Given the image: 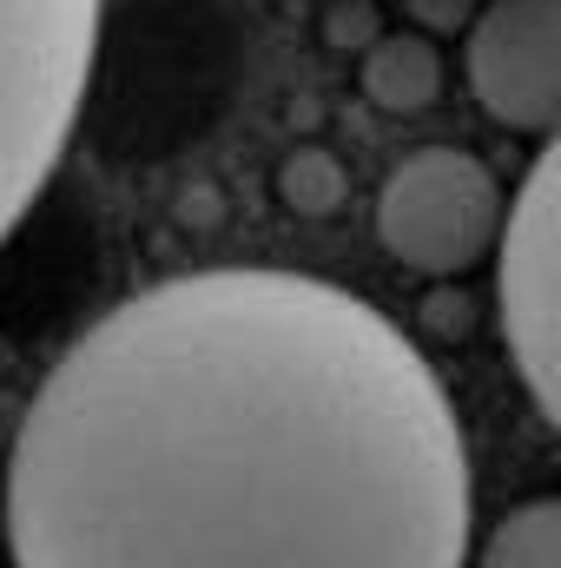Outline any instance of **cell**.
Returning a JSON list of instances; mask_svg holds the SVG:
<instances>
[{"instance_id": "obj_3", "label": "cell", "mask_w": 561, "mask_h": 568, "mask_svg": "<svg viewBox=\"0 0 561 568\" xmlns=\"http://www.w3.org/2000/svg\"><path fill=\"white\" fill-rule=\"evenodd\" d=\"M496 297H502V337L509 357L542 404V417L561 429V133L529 165L502 245H496Z\"/></svg>"}, {"instance_id": "obj_1", "label": "cell", "mask_w": 561, "mask_h": 568, "mask_svg": "<svg viewBox=\"0 0 561 568\" xmlns=\"http://www.w3.org/2000/svg\"><path fill=\"white\" fill-rule=\"evenodd\" d=\"M13 568H462L469 449L422 351L304 272H185L86 324L7 469Z\"/></svg>"}, {"instance_id": "obj_5", "label": "cell", "mask_w": 561, "mask_h": 568, "mask_svg": "<svg viewBox=\"0 0 561 568\" xmlns=\"http://www.w3.org/2000/svg\"><path fill=\"white\" fill-rule=\"evenodd\" d=\"M482 113L509 133H561V0H489L462 47Z\"/></svg>"}, {"instance_id": "obj_7", "label": "cell", "mask_w": 561, "mask_h": 568, "mask_svg": "<svg viewBox=\"0 0 561 568\" xmlns=\"http://www.w3.org/2000/svg\"><path fill=\"white\" fill-rule=\"evenodd\" d=\"M436 53L422 47V40H384L370 60H364V87H370V100L377 106H390V113H417L436 100Z\"/></svg>"}, {"instance_id": "obj_6", "label": "cell", "mask_w": 561, "mask_h": 568, "mask_svg": "<svg viewBox=\"0 0 561 568\" xmlns=\"http://www.w3.org/2000/svg\"><path fill=\"white\" fill-rule=\"evenodd\" d=\"M482 568H561V496L509 509L482 542Z\"/></svg>"}, {"instance_id": "obj_2", "label": "cell", "mask_w": 561, "mask_h": 568, "mask_svg": "<svg viewBox=\"0 0 561 568\" xmlns=\"http://www.w3.org/2000/svg\"><path fill=\"white\" fill-rule=\"evenodd\" d=\"M100 47V0H0V245L53 179Z\"/></svg>"}, {"instance_id": "obj_4", "label": "cell", "mask_w": 561, "mask_h": 568, "mask_svg": "<svg viewBox=\"0 0 561 568\" xmlns=\"http://www.w3.org/2000/svg\"><path fill=\"white\" fill-rule=\"evenodd\" d=\"M502 219H509V205H502L489 165L462 145H422L377 192L384 252L429 278H449V272H469L476 258H489L502 245Z\"/></svg>"}]
</instances>
